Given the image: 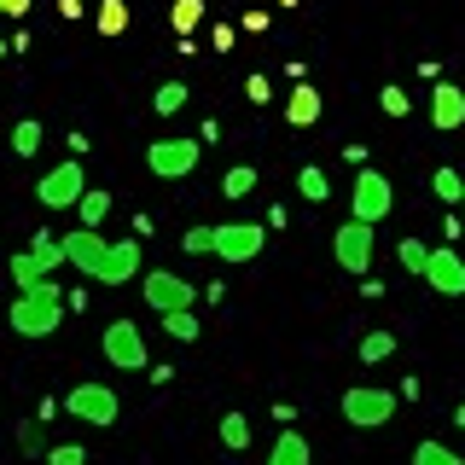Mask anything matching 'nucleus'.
<instances>
[{
    "instance_id": "nucleus-38",
    "label": "nucleus",
    "mask_w": 465,
    "mask_h": 465,
    "mask_svg": "<svg viewBox=\"0 0 465 465\" xmlns=\"http://www.w3.org/2000/svg\"><path fill=\"white\" fill-rule=\"evenodd\" d=\"M273 425H280V430L297 425V407H291V401H273Z\"/></svg>"
},
{
    "instance_id": "nucleus-9",
    "label": "nucleus",
    "mask_w": 465,
    "mask_h": 465,
    "mask_svg": "<svg viewBox=\"0 0 465 465\" xmlns=\"http://www.w3.org/2000/svg\"><path fill=\"white\" fill-rule=\"evenodd\" d=\"M140 297L152 302L157 314H174V309H193L198 285H193V280H181V273H169V268H152V273L140 280Z\"/></svg>"
},
{
    "instance_id": "nucleus-35",
    "label": "nucleus",
    "mask_w": 465,
    "mask_h": 465,
    "mask_svg": "<svg viewBox=\"0 0 465 465\" xmlns=\"http://www.w3.org/2000/svg\"><path fill=\"white\" fill-rule=\"evenodd\" d=\"M47 465H87V448L82 442H58V448H47Z\"/></svg>"
},
{
    "instance_id": "nucleus-1",
    "label": "nucleus",
    "mask_w": 465,
    "mask_h": 465,
    "mask_svg": "<svg viewBox=\"0 0 465 465\" xmlns=\"http://www.w3.org/2000/svg\"><path fill=\"white\" fill-rule=\"evenodd\" d=\"M64 291H58V280L47 285H35V291H18L12 297V309H6V326L18 331V338H53L58 326H64Z\"/></svg>"
},
{
    "instance_id": "nucleus-27",
    "label": "nucleus",
    "mask_w": 465,
    "mask_h": 465,
    "mask_svg": "<svg viewBox=\"0 0 465 465\" xmlns=\"http://www.w3.org/2000/svg\"><path fill=\"white\" fill-rule=\"evenodd\" d=\"M152 111H157V116H181V111H186V82H163V87L152 94Z\"/></svg>"
},
{
    "instance_id": "nucleus-37",
    "label": "nucleus",
    "mask_w": 465,
    "mask_h": 465,
    "mask_svg": "<svg viewBox=\"0 0 465 465\" xmlns=\"http://www.w3.org/2000/svg\"><path fill=\"white\" fill-rule=\"evenodd\" d=\"M210 47H215V53H232V24H215V29H210Z\"/></svg>"
},
{
    "instance_id": "nucleus-24",
    "label": "nucleus",
    "mask_w": 465,
    "mask_h": 465,
    "mask_svg": "<svg viewBox=\"0 0 465 465\" xmlns=\"http://www.w3.org/2000/svg\"><path fill=\"white\" fill-rule=\"evenodd\" d=\"M76 215H82V227H99L111 215V193H105V186H87L82 203H76Z\"/></svg>"
},
{
    "instance_id": "nucleus-44",
    "label": "nucleus",
    "mask_w": 465,
    "mask_h": 465,
    "mask_svg": "<svg viewBox=\"0 0 465 465\" xmlns=\"http://www.w3.org/2000/svg\"><path fill=\"white\" fill-rule=\"evenodd\" d=\"M6 53H12V41H0V58H6Z\"/></svg>"
},
{
    "instance_id": "nucleus-36",
    "label": "nucleus",
    "mask_w": 465,
    "mask_h": 465,
    "mask_svg": "<svg viewBox=\"0 0 465 465\" xmlns=\"http://www.w3.org/2000/svg\"><path fill=\"white\" fill-rule=\"evenodd\" d=\"M244 99H251V105H268V99H273V82L262 76V70H251V76H244Z\"/></svg>"
},
{
    "instance_id": "nucleus-17",
    "label": "nucleus",
    "mask_w": 465,
    "mask_h": 465,
    "mask_svg": "<svg viewBox=\"0 0 465 465\" xmlns=\"http://www.w3.org/2000/svg\"><path fill=\"white\" fill-rule=\"evenodd\" d=\"M6 273L18 280V291H35V285H47V280H53V268H47V262H41L35 251H29V244H24V251L6 262Z\"/></svg>"
},
{
    "instance_id": "nucleus-13",
    "label": "nucleus",
    "mask_w": 465,
    "mask_h": 465,
    "mask_svg": "<svg viewBox=\"0 0 465 465\" xmlns=\"http://www.w3.org/2000/svg\"><path fill=\"white\" fill-rule=\"evenodd\" d=\"M425 285L436 291V297H465V262L448 251H430V262H425Z\"/></svg>"
},
{
    "instance_id": "nucleus-8",
    "label": "nucleus",
    "mask_w": 465,
    "mask_h": 465,
    "mask_svg": "<svg viewBox=\"0 0 465 465\" xmlns=\"http://www.w3.org/2000/svg\"><path fill=\"white\" fill-rule=\"evenodd\" d=\"M372 251H378V239H372V227L367 222H349L331 232V256H338V268L343 273H372Z\"/></svg>"
},
{
    "instance_id": "nucleus-28",
    "label": "nucleus",
    "mask_w": 465,
    "mask_h": 465,
    "mask_svg": "<svg viewBox=\"0 0 465 465\" xmlns=\"http://www.w3.org/2000/svg\"><path fill=\"white\" fill-rule=\"evenodd\" d=\"M169 24H174V35H193V29L203 24V0H174V6H169Z\"/></svg>"
},
{
    "instance_id": "nucleus-31",
    "label": "nucleus",
    "mask_w": 465,
    "mask_h": 465,
    "mask_svg": "<svg viewBox=\"0 0 465 465\" xmlns=\"http://www.w3.org/2000/svg\"><path fill=\"white\" fill-rule=\"evenodd\" d=\"M396 256H401V268L413 273V280H425V262H430V244H419V239H401V244H396Z\"/></svg>"
},
{
    "instance_id": "nucleus-19",
    "label": "nucleus",
    "mask_w": 465,
    "mask_h": 465,
    "mask_svg": "<svg viewBox=\"0 0 465 465\" xmlns=\"http://www.w3.org/2000/svg\"><path fill=\"white\" fill-rule=\"evenodd\" d=\"M215 436H222V448H232V454H244L251 448V419L232 407V413H222V425H215Z\"/></svg>"
},
{
    "instance_id": "nucleus-26",
    "label": "nucleus",
    "mask_w": 465,
    "mask_h": 465,
    "mask_svg": "<svg viewBox=\"0 0 465 465\" xmlns=\"http://www.w3.org/2000/svg\"><path fill=\"white\" fill-rule=\"evenodd\" d=\"M251 193H256V169L251 163H232L222 174V198H251Z\"/></svg>"
},
{
    "instance_id": "nucleus-43",
    "label": "nucleus",
    "mask_w": 465,
    "mask_h": 465,
    "mask_svg": "<svg viewBox=\"0 0 465 465\" xmlns=\"http://www.w3.org/2000/svg\"><path fill=\"white\" fill-rule=\"evenodd\" d=\"M454 425H460V430H465V401H460V407H454Z\"/></svg>"
},
{
    "instance_id": "nucleus-3",
    "label": "nucleus",
    "mask_w": 465,
    "mask_h": 465,
    "mask_svg": "<svg viewBox=\"0 0 465 465\" xmlns=\"http://www.w3.org/2000/svg\"><path fill=\"white\" fill-rule=\"evenodd\" d=\"M99 355H105L116 372H152V349H145L140 320H111L105 338H99Z\"/></svg>"
},
{
    "instance_id": "nucleus-18",
    "label": "nucleus",
    "mask_w": 465,
    "mask_h": 465,
    "mask_svg": "<svg viewBox=\"0 0 465 465\" xmlns=\"http://www.w3.org/2000/svg\"><path fill=\"white\" fill-rule=\"evenodd\" d=\"M430 193H436V198H442V203H448V210H460V203H465V174H460L454 163H442V169H436V174H430Z\"/></svg>"
},
{
    "instance_id": "nucleus-23",
    "label": "nucleus",
    "mask_w": 465,
    "mask_h": 465,
    "mask_svg": "<svg viewBox=\"0 0 465 465\" xmlns=\"http://www.w3.org/2000/svg\"><path fill=\"white\" fill-rule=\"evenodd\" d=\"M18 448H24L29 460H47V419H35V413H29L24 425H18Z\"/></svg>"
},
{
    "instance_id": "nucleus-20",
    "label": "nucleus",
    "mask_w": 465,
    "mask_h": 465,
    "mask_svg": "<svg viewBox=\"0 0 465 465\" xmlns=\"http://www.w3.org/2000/svg\"><path fill=\"white\" fill-rule=\"evenodd\" d=\"M41 140H47V128H41L35 116H18V123H12V152H18V157H35Z\"/></svg>"
},
{
    "instance_id": "nucleus-29",
    "label": "nucleus",
    "mask_w": 465,
    "mask_h": 465,
    "mask_svg": "<svg viewBox=\"0 0 465 465\" xmlns=\"http://www.w3.org/2000/svg\"><path fill=\"white\" fill-rule=\"evenodd\" d=\"M163 331H169V338L174 343H198V320H193V309H174V314H163Z\"/></svg>"
},
{
    "instance_id": "nucleus-41",
    "label": "nucleus",
    "mask_w": 465,
    "mask_h": 465,
    "mask_svg": "<svg viewBox=\"0 0 465 465\" xmlns=\"http://www.w3.org/2000/svg\"><path fill=\"white\" fill-rule=\"evenodd\" d=\"M29 12V0H0V18H24Z\"/></svg>"
},
{
    "instance_id": "nucleus-39",
    "label": "nucleus",
    "mask_w": 465,
    "mask_h": 465,
    "mask_svg": "<svg viewBox=\"0 0 465 465\" xmlns=\"http://www.w3.org/2000/svg\"><path fill=\"white\" fill-rule=\"evenodd\" d=\"M244 29H251V35H262V29H268V12L251 6V12H244Z\"/></svg>"
},
{
    "instance_id": "nucleus-33",
    "label": "nucleus",
    "mask_w": 465,
    "mask_h": 465,
    "mask_svg": "<svg viewBox=\"0 0 465 465\" xmlns=\"http://www.w3.org/2000/svg\"><path fill=\"white\" fill-rule=\"evenodd\" d=\"M378 111H384V116H407V111H413V99H407L401 87H378Z\"/></svg>"
},
{
    "instance_id": "nucleus-40",
    "label": "nucleus",
    "mask_w": 465,
    "mask_h": 465,
    "mask_svg": "<svg viewBox=\"0 0 465 465\" xmlns=\"http://www.w3.org/2000/svg\"><path fill=\"white\" fill-rule=\"evenodd\" d=\"M58 407H64V401H53V396H41V401H35V419H47V425H53V419H58Z\"/></svg>"
},
{
    "instance_id": "nucleus-4",
    "label": "nucleus",
    "mask_w": 465,
    "mask_h": 465,
    "mask_svg": "<svg viewBox=\"0 0 465 465\" xmlns=\"http://www.w3.org/2000/svg\"><path fill=\"white\" fill-rule=\"evenodd\" d=\"M64 413L94 425V430H111L123 419V401H116L111 384H76V390H64Z\"/></svg>"
},
{
    "instance_id": "nucleus-16",
    "label": "nucleus",
    "mask_w": 465,
    "mask_h": 465,
    "mask_svg": "<svg viewBox=\"0 0 465 465\" xmlns=\"http://www.w3.org/2000/svg\"><path fill=\"white\" fill-rule=\"evenodd\" d=\"M268 465H314L309 436H302L297 425H285L280 436H273V448H268Z\"/></svg>"
},
{
    "instance_id": "nucleus-21",
    "label": "nucleus",
    "mask_w": 465,
    "mask_h": 465,
    "mask_svg": "<svg viewBox=\"0 0 465 465\" xmlns=\"http://www.w3.org/2000/svg\"><path fill=\"white\" fill-rule=\"evenodd\" d=\"M94 29H99V35H123V29H128V0H99V12H94Z\"/></svg>"
},
{
    "instance_id": "nucleus-12",
    "label": "nucleus",
    "mask_w": 465,
    "mask_h": 465,
    "mask_svg": "<svg viewBox=\"0 0 465 465\" xmlns=\"http://www.w3.org/2000/svg\"><path fill=\"white\" fill-rule=\"evenodd\" d=\"M430 128H436V134L465 128V87L460 82H436L430 87Z\"/></svg>"
},
{
    "instance_id": "nucleus-14",
    "label": "nucleus",
    "mask_w": 465,
    "mask_h": 465,
    "mask_svg": "<svg viewBox=\"0 0 465 465\" xmlns=\"http://www.w3.org/2000/svg\"><path fill=\"white\" fill-rule=\"evenodd\" d=\"M140 280V239H111L105 262H99V285H128Z\"/></svg>"
},
{
    "instance_id": "nucleus-45",
    "label": "nucleus",
    "mask_w": 465,
    "mask_h": 465,
    "mask_svg": "<svg viewBox=\"0 0 465 465\" xmlns=\"http://www.w3.org/2000/svg\"><path fill=\"white\" fill-rule=\"evenodd\" d=\"M280 6H302V0H280Z\"/></svg>"
},
{
    "instance_id": "nucleus-22",
    "label": "nucleus",
    "mask_w": 465,
    "mask_h": 465,
    "mask_svg": "<svg viewBox=\"0 0 465 465\" xmlns=\"http://www.w3.org/2000/svg\"><path fill=\"white\" fill-rule=\"evenodd\" d=\"M297 193L309 198V203H326V198H331V181H326V169H320V163H302V169H297Z\"/></svg>"
},
{
    "instance_id": "nucleus-2",
    "label": "nucleus",
    "mask_w": 465,
    "mask_h": 465,
    "mask_svg": "<svg viewBox=\"0 0 465 465\" xmlns=\"http://www.w3.org/2000/svg\"><path fill=\"white\" fill-rule=\"evenodd\" d=\"M396 401H401V390H384V384H355V390H343L338 413H343L355 430H384L390 419H396Z\"/></svg>"
},
{
    "instance_id": "nucleus-7",
    "label": "nucleus",
    "mask_w": 465,
    "mask_h": 465,
    "mask_svg": "<svg viewBox=\"0 0 465 465\" xmlns=\"http://www.w3.org/2000/svg\"><path fill=\"white\" fill-rule=\"evenodd\" d=\"M198 157H203V140H152L145 145V169L157 174V181H186V174L198 169Z\"/></svg>"
},
{
    "instance_id": "nucleus-42",
    "label": "nucleus",
    "mask_w": 465,
    "mask_h": 465,
    "mask_svg": "<svg viewBox=\"0 0 465 465\" xmlns=\"http://www.w3.org/2000/svg\"><path fill=\"white\" fill-rule=\"evenodd\" d=\"M58 12H64V18H87V6H82V0H58Z\"/></svg>"
},
{
    "instance_id": "nucleus-10",
    "label": "nucleus",
    "mask_w": 465,
    "mask_h": 465,
    "mask_svg": "<svg viewBox=\"0 0 465 465\" xmlns=\"http://www.w3.org/2000/svg\"><path fill=\"white\" fill-rule=\"evenodd\" d=\"M262 244H268V227H262V222H227V227H215V256H222V262H256Z\"/></svg>"
},
{
    "instance_id": "nucleus-34",
    "label": "nucleus",
    "mask_w": 465,
    "mask_h": 465,
    "mask_svg": "<svg viewBox=\"0 0 465 465\" xmlns=\"http://www.w3.org/2000/svg\"><path fill=\"white\" fill-rule=\"evenodd\" d=\"M181 244H186V256H215V227H193Z\"/></svg>"
},
{
    "instance_id": "nucleus-25",
    "label": "nucleus",
    "mask_w": 465,
    "mask_h": 465,
    "mask_svg": "<svg viewBox=\"0 0 465 465\" xmlns=\"http://www.w3.org/2000/svg\"><path fill=\"white\" fill-rule=\"evenodd\" d=\"M396 355V331H367V338H361V361H367V367H378V361H390Z\"/></svg>"
},
{
    "instance_id": "nucleus-15",
    "label": "nucleus",
    "mask_w": 465,
    "mask_h": 465,
    "mask_svg": "<svg viewBox=\"0 0 465 465\" xmlns=\"http://www.w3.org/2000/svg\"><path fill=\"white\" fill-rule=\"evenodd\" d=\"M320 111H326V94H320V87L297 82V87L285 94V128H314Z\"/></svg>"
},
{
    "instance_id": "nucleus-6",
    "label": "nucleus",
    "mask_w": 465,
    "mask_h": 465,
    "mask_svg": "<svg viewBox=\"0 0 465 465\" xmlns=\"http://www.w3.org/2000/svg\"><path fill=\"white\" fill-rule=\"evenodd\" d=\"M82 193H87V169H82V157H64V163H53V169L35 181V198L47 203V210H76Z\"/></svg>"
},
{
    "instance_id": "nucleus-32",
    "label": "nucleus",
    "mask_w": 465,
    "mask_h": 465,
    "mask_svg": "<svg viewBox=\"0 0 465 465\" xmlns=\"http://www.w3.org/2000/svg\"><path fill=\"white\" fill-rule=\"evenodd\" d=\"M29 251H35L41 262H47V268H58V262H70V256H64V239H53V232H35V239H29Z\"/></svg>"
},
{
    "instance_id": "nucleus-30",
    "label": "nucleus",
    "mask_w": 465,
    "mask_h": 465,
    "mask_svg": "<svg viewBox=\"0 0 465 465\" xmlns=\"http://www.w3.org/2000/svg\"><path fill=\"white\" fill-rule=\"evenodd\" d=\"M413 465H465V460H460L448 442H430V436H425V442L413 448Z\"/></svg>"
},
{
    "instance_id": "nucleus-11",
    "label": "nucleus",
    "mask_w": 465,
    "mask_h": 465,
    "mask_svg": "<svg viewBox=\"0 0 465 465\" xmlns=\"http://www.w3.org/2000/svg\"><path fill=\"white\" fill-rule=\"evenodd\" d=\"M111 251V239L99 227H76V232H64V256H70V268L82 273V280H99V262H105Z\"/></svg>"
},
{
    "instance_id": "nucleus-5",
    "label": "nucleus",
    "mask_w": 465,
    "mask_h": 465,
    "mask_svg": "<svg viewBox=\"0 0 465 465\" xmlns=\"http://www.w3.org/2000/svg\"><path fill=\"white\" fill-rule=\"evenodd\" d=\"M349 210H355V222H367V227L384 222V215L396 210V186H390V174L361 163V174H355V193H349Z\"/></svg>"
}]
</instances>
